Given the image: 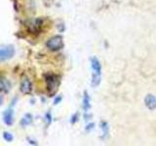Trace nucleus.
Wrapping results in <instances>:
<instances>
[{"mask_svg":"<svg viewBox=\"0 0 156 146\" xmlns=\"http://www.w3.org/2000/svg\"><path fill=\"white\" fill-rule=\"evenodd\" d=\"M46 83L48 94L50 95V96H53L58 91V85H60V79L57 75H48L46 77Z\"/></svg>","mask_w":156,"mask_h":146,"instance_id":"nucleus-1","label":"nucleus"},{"mask_svg":"<svg viewBox=\"0 0 156 146\" xmlns=\"http://www.w3.org/2000/svg\"><path fill=\"white\" fill-rule=\"evenodd\" d=\"M46 47L52 52L58 51L63 47V39L61 35L53 36L46 42Z\"/></svg>","mask_w":156,"mask_h":146,"instance_id":"nucleus-2","label":"nucleus"},{"mask_svg":"<svg viewBox=\"0 0 156 146\" xmlns=\"http://www.w3.org/2000/svg\"><path fill=\"white\" fill-rule=\"evenodd\" d=\"M15 55V48L12 45L0 46V62L11 60Z\"/></svg>","mask_w":156,"mask_h":146,"instance_id":"nucleus-3","label":"nucleus"},{"mask_svg":"<svg viewBox=\"0 0 156 146\" xmlns=\"http://www.w3.org/2000/svg\"><path fill=\"white\" fill-rule=\"evenodd\" d=\"M20 90H21L23 94H26V95H29L32 92V84L27 77H23L22 79Z\"/></svg>","mask_w":156,"mask_h":146,"instance_id":"nucleus-4","label":"nucleus"},{"mask_svg":"<svg viewBox=\"0 0 156 146\" xmlns=\"http://www.w3.org/2000/svg\"><path fill=\"white\" fill-rule=\"evenodd\" d=\"M3 122L5 125L12 126L14 123V110L12 108H8L3 113Z\"/></svg>","mask_w":156,"mask_h":146,"instance_id":"nucleus-5","label":"nucleus"},{"mask_svg":"<svg viewBox=\"0 0 156 146\" xmlns=\"http://www.w3.org/2000/svg\"><path fill=\"white\" fill-rule=\"evenodd\" d=\"M12 85L10 81L3 76H0V92H4V94H8L11 91Z\"/></svg>","mask_w":156,"mask_h":146,"instance_id":"nucleus-6","label":"nucleus"},{"mask_svg":"<svg viewBox=\"0 0 156 146\" xmlns=\"http://www.w3.org/2000/svg\"><path fill=\"white\" fill-rule=\"evenodd\" d=\"M144 104L149 110L156 109V97L153 95H147L144 99Z\"/></svg>","mask_w":156,"mask_h":146,"instance_id":"nucleus-7","label":"nucleus"},{"mask_svg":"<svg viewBox=\"0 0 156 146\" xmlns=\"http://www.w3.org/2000/svg\"><path fill=\"white\" fill-rule=\"evenodd\" d=\"M91 65H92V69L94 74H101V65L97 57H92L91 58Z\"/></svg>","mask_w":156,"mask_h":146,"instance_id":"nucleus-8","label":"nucleus"},{"mask_svg":"<svg viewBox=\"0 0 156 146\" xmlns=\"http://www.w3.org/2000/svg\"><path fill=\"white\" fill-rule=\"evenodd\" d=\"M33 121V117L31 114L29 113H27L26 115H24L23 118L21 119V121H20V125H21L22 127H27L28 125H30L32 123Z\"/></svg>","mask_w":156,"mask_h":146,"instance_id":"nucleus-9","label":"nucleus"},{"mask_svg":"<svg viewBox=\"0 0 156 146\" xmlns=\"http://www.w3.org/2000/svg\"><path fill=\"white\" fill-rule=\"evenodd\" d=\"M83 109H84L85 112L90 109V97L89 95L87 94V92H85L84 97H83Z\"/></svg>","mask_w":156,"mask_h":146,"instance_id":"nucleus-10","label":"nucleus"},{"mask_svg":"<svg viewBox=\"0 0 156 146\" xmlns=\"http://www.w3.org/2000/svg\"><path fill=\"white\" fill-rule=\"evenodd\" d=\"M101 129L102 130V134H104L102 137H105V136H107V134H108V133H109L108 124L105 123V122H101Z\"/></svg>","mask_w":156,"mask_h":146,"instance_id":"nucleus-11","label":"nucleus"},{"mask_svg":"<svg viewBox=\"0 0 156 146\" xmlns=\"http://www.w3.org/2000/svg\"><path fill=\"white\" fill-rule=\"evenodd\" d=\"M3 138L5 141H7V142H12V141L14 140V136L11 133H9V131H4Z\"/></svg>","mask_w":156,"mask_h":146,"instance_id":"nucleus-12","label":"nucleus"},{"mask_svg":"<svg viewBox=\"0 0 156 146\" xmlns=\"http://www.w3.org/2000/svg\"><path fill=\"white\" fill-rule=\"evenodd\" d=\"M78 118H79V114H78V113H75L74 115H72L71 120H70V123L71 124H75L76 122L78 121Z\"/></svg>","mask_w":156,"mask_h":146,"instance_id":"nucleus-13","label":"nucleus"},{"mask_svg":"<svg viewBox=\"0 0 156 146\" xmlns=\"http://www.w3.org/2000/svg\"><path fill=\"white\" fill-rule=\"evenodd\" d=\"M46 121H47V124H51V122H52V116H51V113L49 112V113L46 114Z\"/></svg>","mask_w":156,"mask_h":146,"instance_id":"nucleus-14","label":"nucleus"},{"mask_svg":"<svg viewBox=\"0 0 156 146\" xmlns=\"http://www.w3.org/2000/svg\"><path fill=\"white\" fill-rule=\"evenodd\" d=\"M62 97L61 96H58L55 99V100H54V104H58L62 101Z\"/></svg>","mask_w":156,"mask_h":146,"instance_id":"nucleus-15","label":"nucleus"},{"mask_svg":"<svg viewBox=\"0 0 156 146\" xmlns=\"http://www.w3.org/2000/svg\"><path fill=\"white\" fill-rule=\"evenodd\" d=\"M94 126H95L94 124H90V125H88V126H87V128H86V130H92L93 128H94Z\"/></svg>","mask_w":156,"mask_h":146,"instance_id":"nucleus-16","label":"nucleus"},{"mask_svg":"<svg viewBox=\"0 0 156 146\" xmlns=\"http://www.w3.org/2000/svg\"><path fill=\"white\" fill-rule=\"evenodd\" d=\"M28 141H29V144H34V145H36L37 143L35 142V141H32V140H30V139H28Z\"/></svg>","mask_w":156,"mask_h":146,"instance_id":"nucleus-17","label":"nucleus"},{"mask_svg":"<svg viewBox=\"0 0 156 146\" xmlns=\"http://www.w3.org/2000/svg\"><path fill=\"white\" fill-rule=\"evenodd\" d=\"M2 103H3V97L0 96V106L2 105Z\"/></svg>","mask_w":156,"mask_h":146,"instance_id":"nucleus-18","label":"nucleus"}]
</instances>
